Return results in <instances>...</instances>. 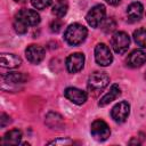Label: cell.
I'll list each match as a JSON object with an SVG mask.
<instances>
[{
    "label": "cell",
    "instance_id": "28",
    "mask_svg": "<svg viewBox=\"0 0 146 146\" xmlns=\"http://www.w3.org/2000/svg\"><path fill=\"white\" fill-rule=\"evenodd\" d=\"M15 1H16V2H24L25 0H15Z\"/></svg>",
    "mask_w": 146,
    "mask_h": 146
},
{
    "label": "cell",
    "instance_id": "14",
    "mask_svg": "<svg viewBox=\"0 0 146 146\" xmlns=\"http://www.w3.org/2000/svg\"><path fill=\"white\" fill-rule=\"evenodd\" d=\"M143 13H144V7H143V5L140 2H132L127 8L128 18L131 22L139 21L141 18V16H143Z\"/></svg>",
    "mask_w": 146,
    "mask_h": 146
},
{
    "label": "cell",
    "instance_id": "26",
    "mask_svg": "<svg viewBox=\"0 0 146 146\" xmlns=\"http://www.w3.org/2000/svg\"><path fill=\"white\" fill-rule=\"evenodd\" d=\"M9 122H10L9 116H8L7 114L2 113V114H1V119H0V127H1V128H5Z\"/></svg>",
    "mask_w": 146,
    "mask_h": 146
},
{
    "label": "cell",
    "instance_id": "21",
    "mask_svg": "<svg viewBox=\"0 0 146 146\" xmlns=\"http://www.w3.org/2000/svg\"><path fill=\"white\" fill-rule=\"evenodd\" d=\"M27 29L29 26L19 18L15 15V19H14V30L16 31V33L18 34H25L27 32Z\"/></svg>",
    "mask_w": 146,
    "mask_h": 146
},
{
    "label": "cell",
    "instance_id": "11",
    "mask_svg": "<svg viewBox=\"0 0 146 146\" xmlns=\"http://www.w3.org/2000/svg\"><path fill=\"white\" fill-rule=\"evenodd\" d=\"M16 16L19 17L27 26H35L40 23V16L33 9H22L16 14Z\"/></svg>",
    "mask_w": 146,
    "mask_h": 146
},
{
    "label": "cell",
    "instance_id": "9",
    "mask_svg": "<svg viewBox=\"0 0 146 146\" xmlns=\"http://www.w3.org/2000/svg\"><path fill=\"white\" fill-rule=\"evenodd\" d=\"M44 49L38 44H30L25 50V56L27 60L32 64H39L44 58Z\"/></svg>",
    "mask_w": 146,
    "mask_h": 146
},
{
    "label": "cell",
    "instance_id": "3",
    "mask_svg": "<svg viewBox=\"0 0 146 146\" xmlns=\"http://www.w3.org/2000/svg\"><path fill=\"white\" fill-rule=\"evenodd\" d=\"M111 46L116 54H124L130 46V38L125 32H116L111 39Z\"/></svg>",
    "mask_w": 146,
    "mask_h": 146
},
{
    "label": "cell",
    "instance_id": "10",
    "mask_svg": "<svg viewBox=\"0 0 146 146\" xmlns=\"http://www.w3.org/2000/svg\"><path fill=\"white\" fill-rule=\"evenodd\" d=\"M64 96L72 103L76 104V105H82L86 103L88 96H87V92L81 90V89H78V88H74V87H70V88H66L65 91H64Z\"/></svg>",
    "mask_w": 146,
    "mask_h": 146
},
{
    "label": "cell",
    "instance_id": "23",
    "mask_svg": "<svg viewBox=\"0 0 146 146\" xmlns=\"http://www.w3.org/2000/svg\"><path fill=\"white\" fill-rule=\"evenodd\" d=\"M115 26H116V24H115V22H114V19L113 18H107V19H105V22L103 23V30L105 31V32H112L114 29H115Z\"/></svg>",
    "mask_w": 146,
    "mask_h": 146
},
{
    "label": "cell",
    "instance_id": "20",
    "mask_svg": "<svg viewBox=\"0 0 146 146\" xmlns=\"http://www.w3.org/2000/svg\"><path fill=\"white\" fill-rule=\"evenodd\" d=\"M133 40L141 48H146V30L145 29L136 30L133 32Z\"/></svg>",
    "mask_w": 146,
    "mask_h": 146
},
{
    "label": "cell",
    "instance_id": "1",
    "mask_svg": "<svg viewBox=\"0 0 146 146\" xmlns=\"http://www.w3.org/2000/svg\"><path fill=\"white\" fill-rule=\"evenodd\" d=\"M87 34H88V31L83 25L73 23L66 29L64 33V39L68 44L78 46L86 40Z\"/></svg>",
    "mask_w": 146,
    "mask_h": 146
},
{
    "label": "cell",
    "instance_id": "19",
    "mask_svg": "<svg viewBox=\"0 0 146 146\" xmlns=\"http://www.w3.org/2000/svg\"><path fill=\"white\" fill-rule=\"evenodd\" d=\"M51 13H52L56 17H58V18L65 16V14L67 13V3H66L64 0H58V1L52 6Z\"/></svg>",
    "mask_w": 146,
    "mask_h": 146
},
{
    "label": "cell",
    "instance_id": "17",
    "mask_svg": "<svg viewBox=\"0 0 146 146\" xmlns=\"http://www.w3.org/2000/svg\"><path fill=\"white\" fill-rule=\"evenodd\" d=\"M22 139V131L18 129H13L6 132V135L2 138V145L5 146H15L21 143Z\"/></svg>",
    "mask_w": 146,
    "mask_h": 146
},
{
    "label": "cell",
    "instance_id": "12",
    "mask_svg": "<svg viewBox=\"0 0 146 146\" xmlns=\"http://www.w3.org/2000/svg\"><path fill=\"white\" fill-rule=\"evenodd\" d=\"M146 62V52L141 49L133 50L127 58V64L131 67H140Z\"/></svg>",
    "mask_w": 146,
    "mask_h": 146
},
{
    "label": "cell",
    "instance_id": "27",
    "mask_svg": "<svg viewBox=\"0 0 146 146\" xmlns=\"http://www.w3.org/2000/svg\"><path fill=\"white\" fill-rule=\"evenodd\" d=\"M107 3H110V5H112V6H115V5H117L119 2H120V0H105Z\"/></svg>",
    "mask_w": 146,
    "mask_h": 146
},
{
    "label": "cell",
    "instance_id": "25",
    "mask_svg": "<svg viewBox=\"0 0 146 146\" xmlns=\"http://www.w3.org/2000/svg\"><path fill=\"white\" fill-rule=\"evenodd\" d=\"M62 29V23L58 21V19H54L51 23H50V31L54 32V33H58Z\"/></svg>",
    "mask_w": 146,
    "mask_h": 146
},
{
    "label": "cell",
    "instance_id": "18",
    "mask_svg": "<svg viewBox=\"0 0 146 146\" xmlns=\"http://www.w3.org/2000/svg\"><path fill=\"white\" fill-rule=\"evenodd\" d=\"M2 79L5 80V82L7 83H11V84H19V83H24L27 79L26 75H24L23 73H18V72H10L7 73L6 75L2 76Z\"/></svg>",
    "mask_w": 146,
    "mask_h": 146
},
{
    "label": "cell",
    "instance_id": "6",
    "mask_svg": "<svg viewBox=\"0 0 146 146\" xmlns=\"http://www.w3.org/2000/svg\"><path fill=\"white\" fill-rule=\"evenodd\" d=\"M95 59L100 66H108L113 62V56L110 48L105 43H98L95 48Z\"/></svg>",
    "mask_w": 146,
    "mask_h": 146
},
{
    "label": "cell",
    "instance_id": "15",
    "mask_svg": "<svg viewBox=\"0 0 146 146\" xmlns=\"http://www.w3.org/2000/svg\"><path fill=\"white\" fill-rule=\"evenodd\" d=\"M120 95H121V90H120L119 86H117V84H113V86L110 88V90L100 98V100L98 102V106L103 107V106L108 105L111 102L115 100Z\"/></svg>",
    "mask_w": 146,
    "mask_h": 146
},
{
    "label": "cell",
    "instance_id": "2",
    "mask_svg": "<svg viewBox=\"0 0 146 146\" xmlns=\"http://www.w3.org/2000/svg\"><path fill=\"white\" fill-rule=\"evenodd\" d=\"M110 83V78L105 72H94L88 79V89L95 94L100 92Z\"/></svg>",
    "mask_w": 146,
    "mask_h": 146
},
{
    "label": "cell",
    "instance_id": "4",
    "mask_svg": "<svg viewBox=\"0 0 146 146\" xmlns=\"http://www.w3.org/2000/svg\"><path fill=\"white\" fill-rule=\"evenodd\" d=\"M90 132L92 135V137L98 140V141H104L106 140L110 135H111V130L110 127L107 125V123L103 120H95L91 123V128H90Z\"/></svg>",
    "mask_w": 146,
    "mask_h": 146
},
{
    "label": "cell",
    "instance_id": "7",
    "mask_svg": "<svg viewBox=\"0 0 146 146\" xmlns=\"http://www.w3.org/2000/svg\"><path fill=\"white\" fill-rule=\"evenodd\" d=\"M130 113V105L128 102H120L119 104H116L112 111H111V116L112 119L117 122V123H122L124 122Z\"/></svg>",
    "mask_w": 146,
    "mask_h": 146
},
{
    "label": "cell",
    "instance_id": "22",
    "mask_svg": "<svg viewBox=\"0 0 146 146\" xmlns=\"http://www.w3.org/2000/svg\"><path fill=\"white\" fill-rule=\"evenodd\" d=\"M32 6L36 9H46L47 7H49L52 2V0H30Z\"/></svg>",
    "mask_w": 146,
    "mask_h": 146
},
{
    "label": "cell",
    "instance_id": "16",
    "mask_svg": "<svg viewBox=\"0 0 146 146\" xmlns=\"http://www.w3.org/2000/svg\"><path fill=\"white\" fill-rule=\"evenodd\" d=\"M44 122L50 129H54V130H60L64 127L63 117L58 113H55V112H49L46 115Z\"/></svg>",
    "mask_w": 146,
    "mask_h": 146
},
{
    "label": "cell",
    "instance_id": "13",
    "mask_svg": "<svg viewBox=\"0 0 146 146\" xmlns=\"http://www.w3.org/2000/svg\"><path fill=\"white\" fill-rule=\"evenodd\" d=\"M22 64L21 57L14 54H1L0 55V65L6 68H15Z\"/></svg>",
    "mask_w": 146,
    "mask_h": 146
},
{
    "label": "cell",
    "instance_id": "29",
    "mask_svg": "<svg viewBox=\"0 0 146 146\" xmlns=\"http://www.w3.org/2000/svg\"><path fill=\"white\" fill-rule=\"evenodd\" d=\"M145 78H146V74H145Z\"/></svg>",
    "mask_w": 146,
    "mask_h": 146
},
{
    "label": "cell",
    "instance_id": "5",
    "mask_svg": "<svg viewBox=\"0 0 146 146\" xmlns=\"http://www.w3.org/2000/svg\"><path fill=\"white\" fill-rule=\"evenodd\" d=\"M105 14H106V9L104 5H96L94 6L88 14L86 15V21L87 23L92 26V27H97L99 24H102V22L105 18Z\"/></svg>",
    "mask_w": 146,
    "mask_h": 146
},
{
    "label": "cell",
    "instance_id": "24",
    "mask_svg": "<svg viewBox=\"0 0 146 146\" xmlns=\"http://www.w3.org/2000/svg\"><path fill=\"white\" fill-rule=\"evenodd\" d=\"M73 141L68 138H58V139H55L52 141H49L48 145H71Z\"/></svg>",
    "mask_w": 146,
    "mask_h": 146
},
{
    "label": "cell",
    "instance_id": "8",
    "mask_svg": "<svg viewBox=\"0 0 146 146\" xmlns=\"http://www.w3.org/2000/svg\"><path fill=\"white\" fill-rule=\"evenodd\" d=\"M65 64H66V68L70 73H76V72L81 71L84 65V56L81 52L71 54L66 58Z\"/></svg>",
    "mask_w": 146,
    "mask_h": 146
}]
</instances>
